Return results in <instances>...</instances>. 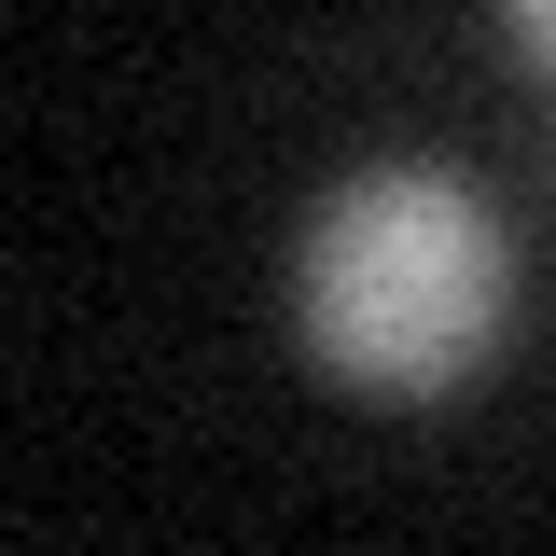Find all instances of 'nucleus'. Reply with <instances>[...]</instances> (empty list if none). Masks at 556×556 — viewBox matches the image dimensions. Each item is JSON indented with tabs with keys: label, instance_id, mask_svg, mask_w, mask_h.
<instances>
[{
	"label": "nucleus",
	"instance_id": "nucleus-1",
	"mask_svg": "<svg viewBox=\"0 0 556 556\" xmlns=\"http://www.w3.org/2000/svg\"><path fill=\"white\" fill-rule=\"evenodd\" d=\"M515 320V237L501 208L431 167V153H390V167H348L306 251H292V334L334 362L348 390H459Z\"/></svg>",
	"mask_w": 556,
	"mask_h": 556
},
{
	"label": "nucleus",
	"instance_id": "nucleus-2",
	"mask_svg": "<svg viewBox=\"0 0 556 556\" xmlns=\"http://www.w3.org/2000/svg\"><path fill=\"white\" fill-rule=\"evenodd\" d=\"M501 14H515V42H529V56L556 70V0H501Z\"/></svg>",
	"mask_w": 556,
	"mask_h": 556
}]
</instances>
